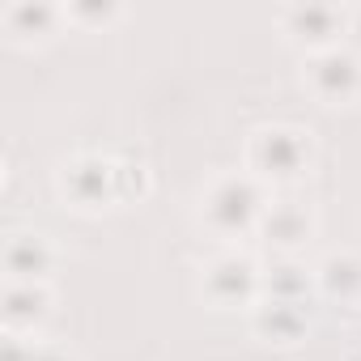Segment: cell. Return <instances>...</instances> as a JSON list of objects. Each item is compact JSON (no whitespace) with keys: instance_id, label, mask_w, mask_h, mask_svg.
Here are the masks:
<instances>
[{"instance_id":"cell-2","label":"cell","mask_w":361,"mask_h":361,"mask_svg":"<svg viewBox=\"0 0 361 361\" xmlns=\"http://www.w3.org/2000/svg\"><path fill=\"white\" fill-rule=\"evenodd\" d=\"M314 161V140L306 128L293 123H264L247 136L243 145V170L259 183H298Z\"/></svg>"},{"instance_id":"cell-8","label":"cell","mask_w":361,"mask_h":361,"mask_svg":"<svg viewBox=\"0 0 361 361\" xmlns=\"http://www.w3.org/2000/svg\"><path fill=\"white\" fill-rule=\"evenodd\" d=\"M310 327V306L306 302H281V298H259L251 306V331L268 344H298Z\"/></svg>"},{"instance_id":"cell-3","label":"cell","mask_w":361,"mask_h":361,"mask_svg":"<svg viewBox=\"0 0 361 361\" xmlns=\"http://www.w3.org/2000/svg\"><path fill=\"white\" fill-rule=\"evenodd\" d=\"M56 188L81 213H98L106 204H119V161L98 157V153H77V157L60 161Z\"/></svg>"},{"instance_id":"cell-13","label":"cell","mask_w":361,"mask_h":361,"mask_svg":"<svg viewBox=\"0 0 361 361\" xmlns=\"http://www.w3.org/2000/svg\"><path fill=\"white\" fill-rule=\"evenodd\" d=\"M306 293H314V272H306V268H302V264H293L289 255L264 272V298L306 302Z\"/></svg>"},{"instance_id":"cell-1","label":"cell","mask_w":361,"mask_h":361,"mask_svg":"<svg viewBox=\"0 0 361 361\" xmlns=\"http://www.w3.org/2000/svg\"><path fill=\"white\" fill-rule=\"evenodd\" d=\"M268 200H272L268 188L259 183V178H251L247 170L217 174V178H209V188L200 192V221L221 243H234V238L259 230V217H264Z\"/></svg>"},{"instance_id":"cell-10","label":"cell","mask_w":361,"mask_h":361,"mask_svg":"<svg viewBox=\"0 0 361 361\" xmlns=\"http://www.w3.org/2000/svg\"><path fill=\"white\" fill-rule=\"evenodd\" d=\"M56 247L43 238V234H13L9 243H5V272H9V281H43L47 285V276H51V268H56Z\"/></svg>"},{"instance_id":"cell-4","label":"cell","mask_w":361,"mask_h":361,"mask_svg":"<svg viewBox=\"0 0 361 361\" xmlns=\"http://www.w3.org/2000/svg\"><path fill=\"white\" fill-rule=\"evenodd\" d=\"M302 85L323 102V106H353L361 98V56L340 47L314 51L302 60Z\"/></svg>"},{"instance_id":"cell-11","label":"cell","mask_w":361,"mask_h":361,"mask_svg":"<svg viewBox=\"0 0 361 361\" xmlns=\"http://www.w3.org/2000/svg\"><path fill=\"white\" fill-rule=\"evenodd\" d=\"M314 293L340 306H361V255L336 251L314 268Z\"/></svg>"},{"instance_id":"cell-6","label":"cell","mask_w":361,"mask_h":361,"mask_svg":"<svg viewBox=\"0 0 361 361\" xmlns=\"http://www.w3.org/2000/svg\"><path fill=\"white\" fill-rule=\"evenodd\" d=\"M276 22L293 47L314 56V51L340 47V35L348 30V9H340V5H289V9H281Z\"/></svg>"},{"instance_id":"cell-9","label":"cell","mask_w":361,"mask_h":361,"mask_svg":"<svg viewBox=\"0 0 361 361\" xmlns=\"http://www.w3.org/2000/svg\"><path fill=\"white\" fill-rule=\"evenodd\" d=\"M51 314V285L43 281H9L5 285V327L9 336L39 331V323Z\"/></svg>"},{"instance_id":"cell-7","label":"cell","mask_w":361,"mask_h":361,"mask_svg":"<svg viewBox=\"0 0 361 361\" xmlns=\"http://www.w3.org/2000/svg\"><path fill=\"white\" fill-rule=\"evenodd\" d=\"M268 247H276L281 255L298 251L310 234H314V213L302 204V200H268L264 217H259V230H255Z\"/></svg>"},{"instance_id":"cell-5","label":"cell","mask_w":361,"mask_h":361,"mask_svg":"<svg viewBox=\"0 0 361 361\" xmlns=\"http://www.w3.org/2000/svg\"><path fill=\"white\" fill-rule=\"evenodd\" d=\"M200 293L213 306H255L264 298V272L251 255L243 251H221L217 259L204 264Z\"/></svg>"},{"instance_id":"cell-12","label":"cell","mask_w":361,"mask_h":361,"mask_svg":"<svg viewBox=\"0 0 361 361\" xmlns=\"http://www.w3.org/2000/svg\"><path fill=\"white\" fill-rule=\"evenodd\" d=\"M0 22H5L13 43H47V39H56L60 22H68V13L56 5H26L22 0V5H9Z\"/></svg>"},{"instance_id":"cell-14","label":"cell","mask_w":361,"mask_h":361,"mask_svg":"<svg viewBox=\"0 0 361 361\" xmlns=\"http://www.w3.org/2000/svg\"><path fill=\"white\" fill-rule=\"evenodd\" d=\"M353 361H361V336H357V344H353Z\"/></svg>"}]
</instances>
